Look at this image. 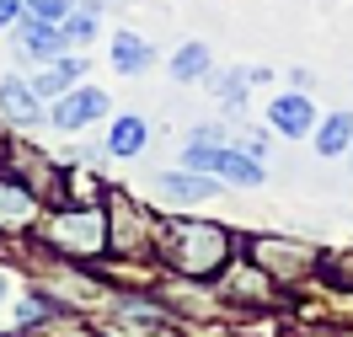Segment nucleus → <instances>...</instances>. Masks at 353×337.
Here are the masks:
<instances>
[{"label": "nucleus", "instance_id": "obj_10", "mask_svg": "<svg viewBox=\"0 0 353 337\" xmlns=\"http://www.w3.org/2000/svg\"><path fill=\"white\" fill-rule=\"evenodd\" d=\"M81 70H86V65H81V59H54V65H48L43 75L32 81V91H38L43 102H54V96H65V91H70V81H75Z\"/></svg>", "mask_w": 353, "mask_h": 337}, {"label": "nucleus", "instance_id": "obj_15", "mask_svg": "<svg viewBox=\"0 0 353 337\" xmlns=\"http://www.w3.org/2000/svg\"><path fill=\"white\" fill-rule=\"evenodd\" d=\"M246 81H252V70H241V65H236V70H225V75H214V96H220L225 108L236 112V108L246 102Z\"/></svg>", "mask_w": 353, "mask_h": 337}, {"label": "nucleus", "instance_id": "obj_16", "mask_svg": "<svg viewBox=\"0 0 353 337\" xmlns=\"http://www.w3.org/2000/svg\"><path fill=\"white\" fill-rule=\"evenodd\" d=\"M70 6H75V0H27V11H32V22H65L70 17Z\"/></svg>", "mask_w": 353, "mask_h": 337}, {"label": "nucleus", "instance_id": "obj_3", "mask_svg": "<svg viewBox=\"0 0 353 337\" xmlns=\"http://www.w3.org/2000/svg\"><path fill=\"white\" fill-rule=\"evenodd\" d=\"M48 241L70 252H97L102 247V214L97 209H75V214H59L48 225Z\"/></svg>", "mask_w": 353, "mask_h": 337}, {"label": "nucleus", "instance_id": "obj_20", "mask_svg": "<svg viewBox=\"0 0 353 337\" xmlns=\"http://www.w3.org/2000/svg\"><path fill=\"white\" fill-rule=\"evenodd\" d=\"M348 278H353V268H348Z\"/></svg>", "mask_w": 353, "mask_h": 337}, {"label": "nucleus", "instance_id": "obj_19", "mask_svg": "<svg viewBox=\"0 0 353 337\" xmlns=\"http://www.w3.org/2000/svg\"><path fill=\"white\" fill-rule=\"evenodd\" d=\"M0 300H6V273H0Z\"/></svg>", "mask_w": 353, "mask_h": 337}, {"label": "nucleus", "instance_id": "obj_17", "mask_svg": "<svg viewBox=\"0 0 353 337\" xmlns=\"http://www.w3.org/2000/svg\"><path fill=\"white\" fill-rule=\"evenodd\" d=\"M59 27H65V38H70V43H86L91 32H97V17H91V11H70Z\"/></svg>", "mask_w": 353, "mask_h": 337}, {"label": "nucleus", "instance_id": "obj_2", "mask_svg": "<svg viewBox=\"0 0 353 337\" xmlns=\"http://www.w3.org/2000/svg\"><path fill=\"white\" fill-rule=\"evenodd\" d=\"M182 161H188L193 172H203V166H209V172H220L230 187H257V182H263V166H257V156L225 150V145H193Z\"/></svg>", "mask_w": 353, "mask_h": 337}, {"label": "nucleus", "instance_id": "obj_12", "mask_svg": "<svg viewBox=\"0 0 353 337\" xmlns=\"http://www.w3.org/2000/svg\"><path fill=\"white\" fill-rule=\"evenodd\" d=\"M348 145H353V118L348 112H332L327 123L316 129V150H321V156H343Z\"/></svg>", "mask_w": 353, "mask_h": 337}, {"label": "nucleus", "instance_id": "obj_18", "mask_svg": "<svg viewBox=\"0 0 353 337\" xmlns=\"http://www.w3.org/2000/svg\"><path fill=\"white\" fill-rule=\"evenodd\" d=\"M22 11H27V0H0V27L22 22Z\"/></svg>", "mask_w": 353, "mask_h": 337}, {"label": "nucleus", "instance_id": "obj_8", "mask_svg": "<svg viewBox=\"0 0 353 337\" xmlns=\"http://www.w3.org/2000/svg\"><path fill=\"white\" fill-rule=\"evenodd\" d=\"M166 198L176 203H203V198H214V182L209 177H193V172H161V182H155Z\"/></svg>", "mask_w": 353, "mask_h": 337}, {"label": "nucleus", "instance_id": "obj_5", "mask_svg": "<svg viewBox=\"0 0 353 337\" xmlns=\"http://www.w3.org/2000/svg\"><path fill=\"white\" fill-rule=\"evenodd\" d=\"M268 123H273L279 134H289V139L310 134V123H316L310 96H305V91H284V96H273V102H268Z\"/></svg>", "mask_w": 353, "mask_h": 337}, {"label": "nucleus", "instance_id": "obj_6", "mask_svg": "<svg viewBox=\"0 0 353 337\" xmlns=\"http://www.w3.org/2000/svg\"><path fill=\"white\" fill-rule=\"evenodd\" d=\"M0 112L17 118V123H38V118H43V96L32 91V81L6 75V81H0Z\"/></svg>", "mask_w": 353, "mask_h": 337}, {"label": "nucleus", "instance_id": "obj_7", "mask_svg": "<svg viewBox=\"0 0 353 337\" xmlns=\"http://www.w3.org/2000/svg\"><path fill=\"white\" fill-rule=\"evenodd\" d=\"M65 27L54 22H22V54L27 59H43V65H54V59H65Z\"/></svg>", "mask_w": 353, "mask_h": 337}, {"label": "nucleus", "instance_id": "obj_14", "mask_svg": "<svg viewBox=\"0 0 353 337\" xmlns=\"http://www.w3.org/2000/svg\"><path fill=\"white\" fill-rule=\"evenodd\" d=\"M203 70H209V48H203V43H182L172 54V75H176V81H199Z\"/></svg>", "mask_w": 353, "mask_h": 337}, {"label": "nucleus", "instance_id": "obj_4", "mask_svg": "<svg viewBox=\"0 0 353 337\" xmlns=\"http://www.w3.org/2000/svg\"><path fill=\"white\" fill-rule=\"evenodd\" d=\"M108 112V91L97 86H70L65 96H54V129H81V123H91V118H102Z\"/></svg>", "mask_w": 353, "mask_h": 337}, {"label": "nucleus", "instance_id": "obj_13", "mask_svg": "<svg viewBox=\"0 0 353 337\" xmlns=\"http://www.w3.org/2000/svg\"><path fill=\"white\" fill-rule=\"evenodd\" d=\"M32 220V193L27 187H11V182H0V225L6 230H17V225Z\"/></svg>", "mask_w": 353, "mask_h": 337}, {"label": "nucleus", "instance_id": "obj_9", "mask_svg": "<svg viewBox=\"0 0 353 337\" xmlns=\"http://www.w3.org/2000/svg\"><path fill=\"white\" fill-rule=\"evenodd\" d=\"M112 65L123 70V75H139V70L155 65V48L145 43L139 32H118V38H112Z\"/></svg>", "mask_w": 353, "mask_h": 337}, {"label": "nucleus", "instance_id": "obj_11", "mask_svg": "<svg viewBox=\"0 0 353 337\" xmlns=\"http://www.w3.org/2000/svg\"><path fill=\"white\" fill-rule=\"evenodd\" d=\"M145 139H150V123H145V118H118L112 134H108V150L112 156H139Z\"/></svg>", "mask_w": 353, "mask_h": 337}, {"label": "nucleus", "instance_id": "obj_1", "mask_svg": "<svg viewBox=\"0 0 353 337\" xmlns=\"http://www.w3.org/2000/svg\"><path fill=\"white\" fill-rule=\"evenodd\" d=\"M230 257V236H225L220 225H176L172 230V263L188 273H214Z\"/></svg>", "mask_w": 353, "mask_h": 337}]
</instances>
